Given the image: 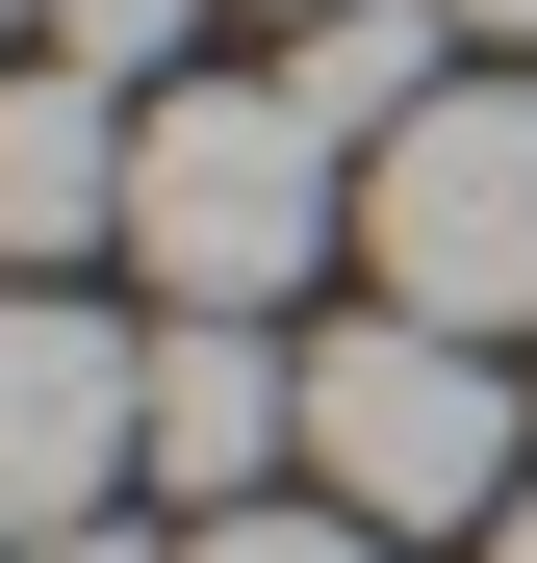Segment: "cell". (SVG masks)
I'll list each match as a JSON object with an SVG mask.
<instances>
[{"mask_svg": "<svg viewBox=\"0 0 537 563\" xmlns=\"http://www.w3.org/2000/svg\"><path fill=\"white\" fill-rule=\"evenodd\" d=\"M333 231H358V154L282 103V77H154V154H128V256H154V308H282Z\"/></svg>", "mask_w": 537, "mask_h": 563, "instance_id": "6da1fadb", "label": "cell"}, {"mask_svg": "<svg viewBox=\"0 0 537 563\" xmlns=\"http://www.w3.org/2000/svg\"><path fill=\"white\" fill-rule=\"evenodd\" d=\"M307 487L384 538H486L512 512V333H435V308L307 333Z\"/></svg>", "mask_w": 537, "mask_h": 563, "instance_id": "7a4b0ae2", "label": "cell"}, {"mask_svg": "<svg viewBox=\"0 0 537 563\" xmlns=\"http://www.w3.org/2000/svg\"><path fill=\"white\" fill-rule=\"evenodd\" d=\"M358 256L435 333H537V77H435V103L358 154Z\"/></svg>", "mask_w": 537, "mask_h": 563, "instance_id": "3957f363", "label": "cell"}, {"mask_svg": "<svg viewBox=\"0 0 537 563\" xmlns=\"http://www.w3.org/2000/svg\"><path fill=\"white\" fill-rule=\"evenodd\" d=\"M154 487V333H103L77 282H0V538Z\"/></svg>", "mask_w": 537, "mask_h": 563, "instance_id": "277c9868", "label": "cell"}, {"mask_svg": "<svg viewBox=\"0 0 537 563\" xmlns=\"http://www.w3.org/2000/svg\"><path fill=\"white\" fill-rule=\"evenodd\" d=\"M282 461H307V333L282 308H179L154 333V487L179 512H256Z\"/></svg>", "mask_w": 537, "mask_h": 563, "instance_id": "5b68a950", "label": "cell"}, {"mask_svg": "<svg viewBox=\"0 0 537 563\" xmlns=\"http://www.w3.org/2000/svg\"><path fill=\"white\" fill-rule=\"evenodd\" d=\"M128 154H154L128 77H77V52L0 77V282H77V256H103L128 231Z\"/></svg>", "mask_w": 537, "mask_h": 563, "instance_id": "8992f818", "label": "cell"}, {"mask_svg": "<svg viewBox=\"0 0 537 563\" xmlns=\"http://www.w3.org/2000/svg\"><path fill=\"white\" fill-rule=\"evenodd\" d=\"M435 77H461V0H307V26H282V103H307L333 154H384Z\"/></svg>", "mask_w": 537, "mask_h": 563, "instance_id": "52a82bcc", "label": "cell"}, {"mask_svg": "<svg viewBox=\"0 0 537 563\" xmlns=\"http://www.w3.org/2000/svg\"><path fill=\"white\" fill-rule=\"evenodd\" d=\"M179 563H384V512H333V487H256V512H179Z\"/></svg>", "mask_w": 537, "mask_h": 563, "instance_id": "ba28073f", "label": "cell"}, {"mask_svg": "<svg viewBox=\"0 0 537 563\" xmlns=\"http://www.w3.org/2000/svg\"><path fill=\"white\" fill-rule=\"evenodd\" d=\"M179 26H205V0H52V52H77V77H128V103L179 77Z\"/></svg>", "mask_w": 537, "mask_h": 563, "instance_id": "9c48e42d", "label": "cell"}, {"mask_svg": "<svg viewBox=\"0 0 537 563\" xmlns=\"http://www.w3.org/2000/svg\"><path fill=\"white\" fill-rule=\"evenodd\" d=\"M0 563H179V538H128V512H52V538H0Z\"/></svg>", "mask_w": 537, "mask_h": 563, "instance_id": "30bf717a", "label": "cell"}, {"mask_svg": "<svg viewBox=\"0 0 537 563\" xmlns=\"http://www.w3.org/2000/svg\"><path fill=\"white\" fill-rule=\"evenodd\" d=\"M461 26H486V52H537V0H461Z\"/></svg>", "mask_w": 537, "mask_h": 563, "instance_id": "8fae6325", "label": "cell"}, {"mask_svg": "<svg viewBox=\"0 0 537 563\" xmlns=\"http://www.w3.org/2000/svg\"><path fill=\"white\" fill-rule=\"evenodd\" d=\"M486 563H537V487H512V512H486Z\"/></svg>", "mask_w": 537, "mask_h": 563, "instance_id": "7c38bea8", "label": "cell"}, {"mask_svg": "<svg viewBox=\"0 0 537 563\" xmlns=\"http://www.w3.org/2000/svg\"><path fill=\"white\" fill-rule=\"evenodd\" d=\"M0 26H52V0H0Z\"/></svg>", "mask_w": 537, "mask_h": 563, "instance_id": "4fadbf2b", "label": "cell"}, {"mask_svg": "<svg viewBox=\"0 0 537 563\" xmlns=\"http://www.w3.org/2000/svg\"><path fill=\"white\" fill-rule=\"evenodd\" d=\"M282 26H307V0H282Z\"/></svg>", "mask_w": 537, "mask_h": 563, "instance_id": "5bb4252c", "label": "cell"}]
</instances>
